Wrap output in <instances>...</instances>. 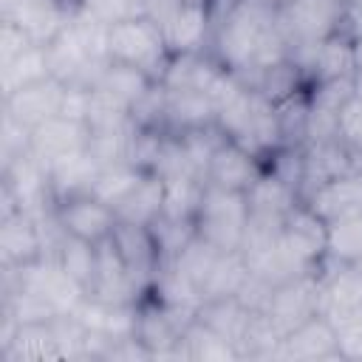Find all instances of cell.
<instances>
[{
  "label": "cell",
  "mask_w": 362,
  "mask_h": 362,
  "mask_svg": "<svg viewBox=\"0 0 362 362\" xmlns=\"http://www.w3.org/2000/svg\"><path fill=\"white\" fill-rule=\"evenodd\" d=\"M215 59L235 76L252 79L288 59V40L277 23V8L263 0H235L215 23Z\"/></svg>",
  "instance_id": "6da1fadb"
},
{
  "label": "cell",
  "mask_w": 362,
  "mask_h": 362,
  "mask_svg": "<svg viewBox=\"0 0 362 362\" xmlns=\"http://www.w3.org/2000/svg\"><path fill=\"white\" fill-rule=\"evenodd\" d=\"M249 223L246 192H232L221 187L204 189L201 206L195 212V235L212 243L218 252H238Z\"/></svg>",
  "instance_id": "7a4b0ae2"
},
{
  "label": "cell",
  "mask_w": 362,
  "mask_h": 362,
  "mask_svg": "<svg viewBox=\"0 0 362 362\" xmlns=\"http://www.w3.org/2000/svg\"><path fill=\"white\" fill-rule=\"evenodd\" d=\"M107 54L113 62L141 68L153 79H161L164 65L173 57L161 28L147 17H127L122 23H113L107 37Z\"/></svg>",
  "instance_id": "3957f363"
},
{
  "label": "cell",
  "mask_w": 362,
  "mask_h": 362,
  "mask_svg": "<svg viewBox=\"0 0 362 362\" xmlns=\"http://www.w3.org/2000/svg\"><path fill=\"white\" fill-rule=\"evenodd\" d=\"M348 0H286L277 6V23L291 45H311L345 31Z\"/></svg>",
  "instance_id": "277c9868"
},
{
  "label": "cell",
  "mask_w": 362,
  "mask_h": 362,
  "mask_svg": "<svg viewBox=\"0 0 362 362\" xmlns=\"http://www.w3.org/2000/svg\"><path fill=\"white\" fill-rule=\"evenodd\" d=\"M54 212H57V221H59V226H62L65 235L82 238L88 243L107 240L113 235L116 223H119L116 209L107 206V204H102L93 195H76V198L57 201Z\"/></svg>",
  "instance_id": "5b68a950"
},
{
  "label": "cell",
  "mask_w": 362,
  "mask_h": 362,
  "mask_svg": "<svg viewBox=\"0 0 362 362\" xmlns=\"http://www.w3.org/2000/svg\"><path fill=\"white\" fill-rule=\"evenodd\" d=\"M263 311L277 322L283 334H288L308 317L320 314V274L311 272V274L274 286Z\"/></svg>",
  "instance_id": "8992f818"
},
{
  "label": "cell",
  "mask_w": 362,
  "mask_h": 362,
  "mask_svg": "<svg viewBox=\"0 0 362 362\" xmlns=\"http://www.w3.org/2000/svg\"><path fill=\"white\" fill-rule=\"evenodd\" d=\"M263 173V161L249 153L246 147H240L232 139H221L209 167H206V184L209 187H221V189H232V192H246L255 178Z\"/></svg>",
  "instance_id": "52a82bcc"
},
{
  "label": "cell",
  "mask_w": 362,
  "mask_h": 362,
  "mask_svg": "<svg viewBox=\"0 0 362 362\" xmlns=\"http://www.w3.org/2000/svg\"><path fill=\"white\" fill-rule=\"evenodd\" d=\"M45 255V235L40 218L23 209L6 212L0 221V257L3 266H25Z\"/></svg>",
  "instance_id": "ba28073f"
},
{
  "label": "cell",
  "mask_w": 362,
  "mask_h": 362,
  "mask_svg": "<svg viewBox=\"0 0 362 362\" xmlns=\"http://www.w3.org/2000/svg\"><path fill=\"white\" fill-rule=\"evenodd\" d=\"M65 88L59 79L48 76V79H40L34 85H25L8 96H3V113L14 116L17 122H23L25 127H37L54 116H59V107H62V96H65Z\"/></svg>",
  "instance_id": "9c48e42d"
},
{
  "label": "cell",
  "mask_w": 362,
  "mask_h": 362,
  "mask_svg": "<svg viewBox=\"0 0 362 362\" xmlns=\"http://www.w3.org/2000/svg\"><path fill=\"white\" fill-rule=\"evenodd\" d=\"M212 6L206 3H181L173 17L161 25L170 54H201L212 34Z\"/></svg>",
  "instance_id": "30bf717a"
},
{
  "label": "cell",
  "mask_w": 362,
  "mask_h": 362,
  "mask_svg": "<svg viewBox=\"0 0 362 362\" xmlns=\"http://www.w3.org/2000/svg\"><path fill=\"white\" fill-rule=\"evenodd\" d=\"M74 8V6H71ZM65 0H20L3 17L11 20L34 45H48L71 20Z\"/></svg>",
  "instance_id": "8fae6325"
},
{
  "label": "cell",
  "mask_w": 362,
  "mask_h": 362,
  "mask_svg": "<svg viewBox=\"0 0 362 362\" xmlns=\"http://www.w3.org/2000/svg\"><path fill=\"white\" fill-rule=\"evenodd\" d=\"M325 223L348 218L354 212H362V167L348 170L325 184H320L317 189H311L303 198Z\"/></svg>",
  "instance_id": "7c38bea8"
},
{
  "label": "cell",
  "mask_w": 362,
  "mask_h": 362,
  "mask_svg": "<svg viewBox=\"0 0 362 362\" xmlns=\"http://www.w3.org/2000/svg\"><path fill=\"white\" fill-rule=\"evenodd\" d=\"M88 139H90V130L85 122H76L68 116H54L42 124L31 127V153L45 167H51L62 156L88 147Z\"/></svg>",
  "instance_id": "4fadbf2b"
},
{
  "label": "cell",
  "mask_w": 362,
  "mask_h": 362,
  "mask_svg": "<svg viewBox=\"0 0 362 362\" xmlns=\"http://www.w3.org/2000/svg\"><path fill=\"white\" fill-rule=\"evenodd\" d=\"M283 238L288 240V246L314 269L322 266L325 260V240H328V223L305 204L297 201L288 215L283 218Z\"/></svg>",
  "instance_id": "5bb4252c"
},
{
  "label": "cell",
  "mask_w": 362,
  "mask_h": 362,
  "mask_svg": "<svg viewBox=\"0 0 362 362\" xmlns=\"http://www.w3.org/2000/svg\"><path fill=\"white\" fill-rule=\"evenodd\" d=\"M339 356L337 328L325 314H314L297 328H291L277 351V359H325Z\"/></svg>",
  "instance_id": "9a60e30c"
},
{
  "label": "cell",
  "mask_w": 362,
  "mask_h": 362,
  "mask_svg": "<svg viewBox=\"0 0 362 362\" xmlns=\"http://www.w3.org/2000/svg\"><path fill=\"white\" fill-rule=\"evenodd\" d=\"M362 311V272L356 266H339L328 277H320V314L334 325Z\"/></svg>",
  "instance_id": "2e32d148"
},
{
  "label": "cell",
  "mask_w": 362,
  "mask_h": 362,
  "mask_svg": "<svg viewBox=\"0 0 362 362\" xmlns=\"http://www.w3.org/2000/svg\"><path fill=\"white\" fill-rule=\"evenodd\" d=\"M215 127V102L201 90L164 88V130L187 133Z\"/></svg>",
  "instance_id": "e0dca14e"
},
{
  "label": "cell",
  "mask_w": 362,
  "mask_h": 362,
  "mask_svg": "<svg viewBox=\"0 0 362 362\" xmlns=\"http://www.w3.org/2000/svg\"><path fill=\"white\" fill-rule=\"evenodd\" d=\"M99 170H102V164L90 156L88 147H82L76 153H68L59 161H54L48 167L54 201H65V198H76V195H90Z\"/></svg>",
  "instance_id": "ac0fdd59"
},
{
  "label": "cell",
  "mask_w": 362,
  "mask_h": 362,
  "mask_svg": "<svg viewBox=\"0 0 362 362\" xmlns=\"http://www.w3.org/2000/svg\"><path fill=\"white\" fill-rule=\"evenodd\" d=\"M356 76V51L354 37L348 31H337L334 37L317 42L308 82H331V79H354Z\"/></svg>",
  "instance_id": "d6986e66"
},
{
  "label": "cell",
  "mask_w": 362,
  "mask_h": 362,
  "mask_svg": "<svg viewBox=\"0 0 362 362\" xmlns=\"http://www.w3.org/2000/svg\"><path fill=\"white\" fill-rule=\"evenodd\" d=\"M303 201L283 178H277L272 170L263 167V173L255 178V184L246 189V204H249V215L255 218H269V221H283L288 215V209Z\"/></svg>",
  "instance_id": "ffe728a7"
},
{
  "label": "cell",
  "mask_w": 362,
  "mask_h": 362,
  "mask_svg": "<svg viewBox=\"0 0 362 362\" xmlns=\"http://www.w3.org/2000/svg\"><path fill=\"white\" fill-rule=\"evenodd\" d=\"M164 209V181L156 173H144L136 189L116 206L119 223H133V226H153L161 218Z\"/></svg>",
  "instance_id": "44dd1931"
},
{
  "label": "cell",
  "mask_w": 362,
  "mask_h": 362,
  "mask_svg": "<svg viewBox=\"0 0 362 362\" xmlns=\"http://www.w3.org/2000/svg\"><path fill=\"white\" fill-rule=\"evenodd\" d=\"M195 317L240 348L249 320H252V311L238 297H221V300H204V305L198 308ZM240 354H243V348H240Z\"/></svg>",
  "instance_id": "7402d4cb"
},
{
  "label": "cell",
  "mask_w": 362,
  "mask_h": 362,
  "mask_svg": "<svg viewBox=\"0 0 362 362\" xmlns=\"http://www.w3.org/2000/svg\"><path fill=\"white\" fill-rule=\"evenodd\" d=\"M158 79H153L150 74H144L141 68H133V65H124V62H107L105 68H102V74H99V79H96V85L93 88H99V90H105V93H110V96H116L119 102H124L130 110H133V105L139 102V99H144V93L156 85Z\"/></svg>",
  "instance_id": "603a6c76"
},
{
  "label": "cell",
  "mask_w": 362,
  "mask_h": 362,
  "mask_svg": "<svg viewBox=\"0 0 362 362\" xmlns=\"http://www.w3.org/2000/svg\"><path fill=\"white\" fill-rule=\"evenodd\" d=\"M249 277V263L243 252H218L206 280H204V300H221V297H238L240 286Z\"/></svg>",
  "instance_id": "cb8c5ba5"
},
{
  "label": "cell",
  "mask_w": 362,
  "mask_h": 362,
  "mask_svg": "<svg viewBox=\"0 0 362 362\" xmlns=\"http://www.w3.org/2000/svg\"><path fill=\"white\" fill-rule=\"evenodd\" d=\"M325 260H331L337 266L362 263V212H354L348 218H339V221L328 223Z\"/></svg>",
  "instance_id": "d4e9b609"
},
{
  "label": "cell",
  "mask_w": 362,
  "mask_h": 362,
  "mask_svg": "<svg viewBox=\"0 0 362 362\" xmlns=\"http://www.w3.org/2000/svg\"><path fill=\"white\" fill-rule=\"evenodd\" d=\"M48 76H51V68H48V51H45V45H28L11 62L0 65V88H3V96L20 90L25 85H34L40 79H48Z\"/></svg>",
  "instance_id": "484cf974"
},
{
  "label": "cell",
  "mask_w": 362,
  "mask_h": 362,
  "mask_svg": "<svg viewBox=\"0 0 362 362\" xmlns=\"http://www.w3.org/2000/svg\"><path fill=\"white\" fill-rule=\"evenodd\" d=\"M164 181V209L161 218L167 221H195V212L201 206L206 181L198 175H178V178H161Z\"/></svg>",
  "instance_id": "4316f807"
},
{
  "label": "cell",
  "mask_w": 362,
  "mask_h": 362,
  "mask_svg": "<svg viewBox=\"0 0 362 362\" xmlns=\"http://www.w3.org/2000/svg\"><path fill=\"white\" fill-rule=\"evenodd\" d=\"M0 354L8 362L45 359V356H59V345H57L51 322H34V325H17V334Z\"/></svg>",
  "instance_id": "83f0119b"
},
{
  "label": "cell",
  "mask_w": 362,
  "mask_h": 362,
  "mask_svg": "<svg viewBox=\"0 0 362 362\" xmlns=\"http://www.w3.org/2000/svg\"><path fill=\"white\" fill-rule=\"evenodd\" d=\"M141 175H144V170H139L136 164H130V161H116V164H107V167H102L99 170V175H96V181H93V189H90V195L93 198H99L102 204H107V206H119L133 189H136V184L141 181Z\"/></svg>",
  "instance_id": "f1b7e54d"
},
{
  "label": "cell",
  "mask_w": 362,
  "mask_h": 362,
  "mask_svg": "<svg viewBox=\"0 0 362 362\" xmlns=\"http://www.w3.org/2000/svg\"><path fill=\"white\" fill-rule=\"evenodd\" d=\"M181 345H184V354L189 359H238V356H243L235 342H229L226 337H221L218 331H212L198 317L184 331Z\"/></svg>",
  "instance_id": "f546056e"
},
{
  "label": "cell",
  "mask_w": 362,
  "mask_h": 362,
  "mask_svg": "<svg viewBox=\"0 0 362 362\" xmlns=\"http://www.w3.org/2000/svg\"><path fill=\"white\" fill-rule=\"evenodd\" d=\"M51 257H57L71 277H76L85 288H90V280H93V272H96V243L62 235V240H59V246Z\"/></svg>",
  "instance_id": "4dcf8cb0"
},
{
  "label": "cell",
  "mask_w": 362,
  "mask_h": 362,
  "mask_svg": "<svg viewBox=\"0 0 362 362\" xmlns=\"http://www.w3.org/2000/svg\"><path fill=\"white\" fill-rule=\"evenodd\" d=\"M337 139L354 153H362V90L351 93L337 110Z\"/></svg>",
  "instance_id": "1f68e13d"
},
{
  "label": "cell",
  "mask_w": 362,
  "mask_h": 362,
  "mask_svg": "<svg viewBox=\"0 0 362 362\" xmlns=\"http://www.w3.org/2000/svg\"><path fill=\"white\" fill-rule=\"evenodd\" d=\"M76 3L107 25L122 23L127 17H141L144 11V0H76Z\"/></svg>",
  "instance_id": "d6a6232c"
},
{
  "label": "cell",
  "mask_w": 362,
  "mask_h": 362,
  "mask_svg": "<svg viewBox=\"0 0 362 362\" xmlns=\"http://www.w3.org/2000/svg\"><path fill=\"white\" fill-rule=\"evenodd\" d=\"M0 144H3V164L28 153L31 150V127H25L23 122H17L14 116L3 113V136H0Z\"/></svg>",
  "instance_id": "836d02e7"
},
{
  "label": "cell",
  "mask_w": 362,
  "mask_h": 362,
  "mask_svg": "<svg viewBox=\"0 0 362 362\" xmlns=\"http://www.w3.org/2000/svg\"><path fill=\"white\" fill-rule=\"evenodd\" d=\"M28 45H34V42L25 37V31H20L11 20L3 17V25H0V65L11 62V59H14L17 54H23Z\"/></svg>",
  "instance_id": "e575fe53"
},
{
  "label": "cell",
  "mask_w": 362,
  "mask_h": 362,
  "mask_svg": "<svg viewBox=\"0 0 362 362\" xmlns=\"http://www.w3.org/2000/svg\"><path fill=\"white\" fill-rule=\"evenodd\" d=\"M345 31L351 37H362V6L348 8V14H345Z\"/></svg>",
  "instance_id": "d590c367"
},
{
  "label": "cell",
  "mask_w": 362,
  "mask_h": 362,
  "mask_svg": "<svg viewBox=\"0 0 362 362\" xmlns=\"http://www.w3.org/2000/svg\"><path fill=\"white\" fill-rule=\"evenodd\" d=\"M354 51H356V90L362 88V37H354Z\"/></svg>",
  "instance_id": "8d00e7d4"
},
{
  "label": "cell",
  "mask_w": 362,
  "mask_h": 362,
  "mask_svg": "<svg viewBox=\"0 0 362 362\" xmlns=\"http://www.w3.org/2000/svg\"><path fill=\"white\" fill-rule=\"evenodd\" d=\"M14 3H20V0H0V6H3V14H6V11L14 6Z\"/></svg>",
  "instance_id": "74e56055"
},
{
  "label": "cell",
  "mask_w": 362,
  "mask_h": 362,
  "mask_svg": "<svg viewBox=\"0 0 362 362\" xmlns=\"http://www.w3.org/2000/svg\"><path fill=\"white\" fill-rule=\"evenodd\" d=\"M263 3H269V6H274V8H277V6H283L286 0H263Z\"/></svg>",
  "instance_id": "f35d334b"
},
{
  "label": "cell",
  "mask_w": 362,
  "mask_h": 362,
  "mask_svg": "<svg viewBox=\"0 0 362 362\" xmlns=\"http://www.w3.org/2000/svg\"><path fill=\"white\" fill-rule=\"evenodd\" d=\"M356 6H362V0H348V8H356Z\"/></svg>",
  "instance_id": "ab89813d"
},
{
  "label": "cell",
  "mask_w": 362,
  "mask_h": 362,
  "mask_svg": "<svg viewBox=\"0 0 362 362\" xmlns=\"http://www.w3.org/2000/svg\"><path fill=\"white\" fill-rule=\"evenodd\" d=\"M184 3H206V6H212L215 0H184Z\"/></svg>",
  "instance_id": "60d3db41"
},
{
  "label": "cell",
  "mask_w": 362,
  "mask_h": 362,
  "mask_svg": "<svg viewBox=\"0 0 362 362\" xmlns=\"http://www.w3.org/2000/svg\"><path fill=\"white\" fill-rule=\"evenodd\" d=\"M356 156H362V153H356Z\"/></svg>",
  "instance_id": "b9f144b4"
},
{
  "label": "cell",
  "mask_w": 362,
  "mask_h": 362,
  "mask_svg": "<svg viewBox=\"0 0 362 362\" xmlns=\"http://www.w3.org/2000/svg\"><path fill=\"white\" fill-rule=\"evenodd\" d=\"M359 90H362V88H359Z\"/></svg>",
  "instance_id": "7bdbcfd3"
}]
</instances>
